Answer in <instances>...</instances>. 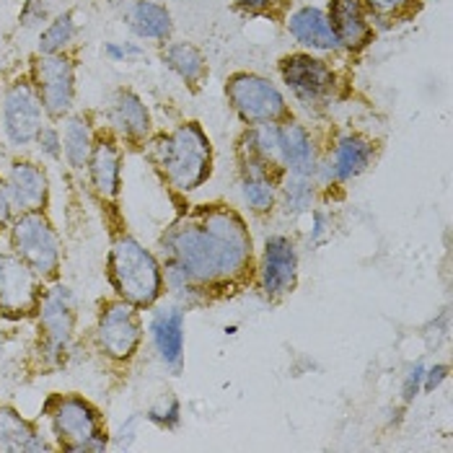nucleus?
I'll return each mask as SVG.
<instances>
[{
    "instance_id": "f257e3e1",
    "label": "nucleus",
    "mask_w": 453,
    "mask_h": 453,
    "mask_svg": "<svg viewBox=\"0 0 453 453\" xmlns=\"http://www.w3.org/2000/svg\"><path fill=\"white\" fill-rule=\"evenodd\" d=\"M164 285L179 303H212L244 293L257 278L254 239L226 203L187 205L158 239Z\"/></svg>"
},
{
    "instance_id": "f03ea898",
    "label": "nucleus",
    "mask_w": 453,
    "mask_h": 453,
    "mask_svg": "<svg viewBox=\"0 0 453 453\" xmlns=\"http://www.w3.org/2000/svg\"><path fill=\"white\" fill-rule=\"evenodd\" d=\"M99 203V200H96ZM106 212L109 226V251H106V280L117 298L150 311L164 298V270L158 257L140 244L119 218L117 203H99Z\"/></svg>"
},
{
    "instance_id": "7ed1b4c3",
    "label": "nucleus",
    "mask_w": 453,
    "mask_h": 453,
    "mask_svg": "<svg viewBox=\"0 0 453 453\" xmlns=\"http://www.w3.org/2000/svg\"><path fill=\"white\" fill-rule=\"evenodd\" d=\"M142 153L176 192H195L212 172V145L197 122H184L166 135L145 140Z\"/></svg>"
},
{
    "instance_id": "20e7f679",
    "label": "nucleus",
    "mask_w": 453,
    "mask_h": 453,
    "mask_svg": "<svg viewBox=\"0 0 453 453\" xmlns=\"http://www.w3.org/2000/svg\"><path fill=\"white\" fill-rule=\"evenodd\" d=\"M35 360L39 371L65 368L75 349L78 332V298L65 282H52L44 290L42 306L36 311Z\"/></svg>"
},
{
    "instance_id": "39448f33",
    "label": "nucleus",
    "mask_w": 453,
    "mask_h": 453,
    "mask_svg": "<svg viewBox=\"0 0 453 453\" xmlns=\"http://www.w3.org/2000/svg\"><path fill=\"white\" fill-rule=\"evenodd\" d=\"M55 449L65 453H102L109 449L104 415L81 394H50L42 404Z\"/></svg>"
},
{
    "instance_id": "423d86ee",
    "label": "nucleus",
    "mask_w": 453,
    "mask_h": 453,
    "mask_svg": "<svg viewBox=\"0 0 453 453\" xmlns=\"http://www.w3.org/2000/svg\"><path fill=\"white\" fill-rule=\"evenodd\" d=\"M8 244L47 285L60 280L63 242L47 212H19L8 228Z\"/></svg>"
},
{
    "instance_id": "0eeeda50",
    "label": "nucleus",
    "mask_w": 453,
    "mask_h": 453,
    "mask_svg": "<svg viewBox=\"0 0 453 453\" xmlns=\"http://www.w3.org/2000/svg\"><path fill=\"white\" fill-rule=\"evenodd\" d=\"M145 340V324L138 306L122 298H104L96 306L94 342L99 355L111 365H130Z\"/></svg>"
},
{
    "instance_id": "6e6552de",
    "label": "nucleus",
    "mask_w": 453,
    "mask_h": 453,
    "mask_svg": "<svg viewBox=\"0 0 453 453\" xmlns=\"http://www.w3.org/2000/svg\"><path fill=\"white\" fill-rule=\"evenodd\" d=\"M47 282L35 270L21 262L11 249L0 251V319L27 321L35 319Z\"/></svg>"
},
{
    "instance_id": "1a4fd4ad",
    "label": "nucleus",
    "mask_w": 453,
    "mask_h": 453,
    "mask_svg": "<svg viewBox=\"0 0 453 453\" xmlns=\"http://www.w3.org/2000/svg\"><path fill=\"white\" fill-rule=\"evenodd\" d=\"M226 96L246 125H282L290 119L285 96L275 83L254 73H236L226 83Z\"/></svg>"
},
{
    "instance_id": "9d476101",
    "label": "nucleus",
    "mask_w": 453,
    "mask_h": 453,
    "mask_svg": "<svg viewBox=\"0 0 453 453\" xmlns=\"http://www.w3.org/2000/svg\"><path fill=\"white\" fill-rule=\"evenodd\" d=\"M44 117H47L44 106L36 96V88L29 75H19L16 81L5 86L3 102H0V125L11 148L32 145L39 127L44 125Z\"/></svg>"
},
{
    "instance_id": "9b49d317",
    "label": "nucleus",
    "mask_w": 453,
    "mask_h": 453,
    "mask_svg": "<svg viewBox=\"0 0 453 453\" xmlns=\"http://www.w3.org/2000/svg\"><path fill=\"white\" fill-rule=\"evenodd\" d=\"M29 78L44 106V114L55 122L65 119L75 104V63L65 52L36 55Z\"/></svg>"
},
{
    "instance_id": "f8f14e48",
    "label": "nucleus",
    "mask_w": 453,
    "mask_h": 453,
    "mask_svg": "<svg viewBox=\"0 0 453 453\" xmlns=\"http://www.w3.org/2000/svg\"><path fill=\"white\" fill-rule=\"evenodd\" d=\"M257 278H259L262 293L270 301H280L296 290V285H298V251L288 236L275 234L265 242L262 259L257 265Z\"/></svg>"
},
{
    "instance_id": "ddd939ff",
    "label": "nucleus",
    "mask_w": 453,
    "mask_h": 453,
    "mask_svg": "<svg viewBox=\"0 0 453 453\" xmlns=\"http://www.w3.org/2000/svg\"><path fill=\"white\" fill-rule=\"evenodd\" d=\"M280 75L285 86L293 91L296 99L303 104H319L332 96L334 91V73L332 68L311 55H288L280 63Z\"/></svg>"
},
{
    "instance_id": "4468645a",
    "label": "nucleus",
    "mask_w": 453,
    "mask_h": 453,
    "mask_svg": "<svg viewBox=\"0 0 453 453\" xmlns=\"http://www.w3.org/2000/svg\"><path fill=\"white\" fill-rule=\"evenodd\" d=\"M184 303L169 301V303H156L150 316V342L158 355V360L179 376L184 368Z\"/></svg>"
},
{
    "instance_id": "2eb2a0df",
    "label": "nucleus",
    "mask_w": 453,
    "mask_h": 453,
    "mask_svg": "<svg viewBox=\"0 0 453 453\" xmlns=\"http://www.w3.org/2000/svg\"><path fill=\"white\" fill-rule=\"evenodd\" d=\"M88 187L99 203H117L122 187V148L111 130L94 135V150L86 166Z\"/></svg>"
},
{
    "instance_id": "dca6fc26",
    "label": "nucleus",
    "mask_w": 453,
    "mask_h": 453,
    "mask_svg": "<svg viewBox=\"0 0 453 453\" xmlns=\"http://www.w3.org/2000/svg\"><path fill=\"white\" fill-rule=\"evenodd\" d=\"M11 203L19 212H47L50 208V176L32 158H13L5 174Z\"/></svg>"
},
{
    "instance_id": "f3484780",
    "label": "nucleus",
    "mask_w": 453,
    "mask_h": 453,
    "mask_svg": "<svg viewBox=\"0 0 453 453\" xmlns=\"http://www.w3.org/2000/svg\"><path fill=\"white\" fill-rule=\"evenodd\" d=\"M106 122H109V130L127 145H145V140L150 135V111L142 104L138 94L130 88L114 91L106 109Z\"/></svg>"
},
{
    "instance_id": "a211bd4d",
    "label": "nucleus",
    "mask_w": 453,
    "mask_h": 453,
    "mask_svg": "<svg viewBox=\"0 0 453 453\" xmlns=\"http://www.w3.org/2000/svg\"><path fill=\"white\" fill-rule=\"evenodd\" d=\"M373 161V142L363 135H342L334 142L329 158L319 166V174H324L326 181H349L360 176Z\"/></svg>"
},
{
    "instance_id": "6ab92c4d",
    "label": "nucleus",
    "mask_w": 453,
    "mask_h": 453,
    "mask_svg": "<svg viewBox=\"0 0 453 453\" xmlns=\"http://www.w3.org/2000/svg\"><path fill=\"white\" fill-rule=\"evenodd\" d=\"M282 174L242 156V179H239V189H242V200L251 212L257 215H267L278 205V187Z\"/></svg>"
},
{
    "instance_id": "aec40b11",
    "label": "nucleus",
    "mask_w": 453,
    "mask_h": 453,
    "mask_svg": "<svg viewBox=\"0 0 453 453\" xmlns=\"http://www.w3.org/2000/svg\"><path fill=\"white\" fill-rule=\"evenodd\" d=\"M55 451L42 430L27 419L16 407L0 404V453H42Z\"/></svg>"
},
{
    "instance_id": "412c9836",
    "label": "nucleus",
    "mask_w": 453,
    "mask_h": 453,
    "mask_svg": "<svg viewBox=\"0 0 453 453\" xmlns=\"http://www.w3.org/2000/svg\"><path fill=\"white\" fill-rule=\"evenodd\" d=\"M280 158L285 172L303 176H319V150L309 130L298 122H282L280 125Z\"/></svg>"
},
{
    "instance_id": "4be33fe9",
    "label": "nucleus",
    "mask_w": 453,
    "mask_h": 453,
    "mask_svg": "<svg viewBox=\"0 0 453 453\" xmlns=\"http://www.w3.org/2000/svg\"><path fill=\"white\" fill-rule=\"evenodd\" d=\"M326 16H329V24L342 47L363 50L371 42L373 27L365 16L363 0H332Z\"/></svg>"
},
{
    "instance_id": "5701e85b",
    "label": "nucleus",
    "mask_w": 453,
    "mask_h": 453,
    "mask_svg": "<svg viewBox=\"0 0 453 453\" xmlns=\"http://www.w3.org/2000/svg\"><path fill=\"white\" fill-rule=\"evenodd\" d=\"M125 24L130 32L145 42H166L172 36V13L166 5L153 0H135L125 11Z\"/></svg>"
},
{
    "instance_id": "b1692460",
    "label": "nucleus",
    "mask_w": 453,
    "mask_h": 453,
    "mask_svg": "<svg viewBox=\"0 0 453 453\" xmlns=\"http://www.w3.org/2000/svg\"><path fill=\"white\" fill-rule=\"evenodd\" d=\"M288 32L296 36L303 47H311L319 52H332L340 47L334 29L329 24V16L319 8H301L288 19Z\"/></svg>"
},
{
    "instance_id": "393cba45",
    "label": "nucleus",
    "mask_w": 453,
    "mask_h": 453,
    "mask_svg": "<svg viewBox=\"0 0 453 453\" xmlns=\"http://www.w3.org/2000/svg\"><path fill=\"white\" fill-rule=\"evenodd\" d=\"M63 158L75 174H86L91 150H94V127L86 114H68L63 125Z\"/></svg>"
},
{
    "instance_id": "a878e982",
    "label": "nucleus",
    "mask_w": 453,
    "mask_h": 453,
    "mask_svg": "<svg viewBox=\"0 0 453 453\" xmlns=\"http://www.w3.org/2000/svg\"><path fill=\"white\" fill-rule=\"evenodd\" d=\"M316 176H303L285 172L280 179L278 203L288 215L311 212L316 205Z\"/></svg>"
},
{
    "instance_id": "bb28decb",
    "label": "nucleus",
    "mask_w": 453,
    "mask_h": 453,
    "mask_svg": "<svg viewBox=\"0 0 453 453\" xmlns=\"http://www.w3.org/2000/svg\"><path fill=\"white\" fill-rule=\"evenodd\" d=\"M164 65L169 70H174L176 75L189 83V86H200L203 78L208 75V65H205V58L203 52L189 44V42H172L166 50H164Z\"/></svg>"
},
{
    "instance_id": "cd10ccee",
    "label": "nucleus",
    "mask_w": 453,
    "mask_h": 453,
    "mask_svg": "<svg viewBox=\"0 0 453 453\" xmlns=\"http://www.w3.org/2000/svg\"><path fill=\"white\" fill-rule=\"evenodd\" d=\"M78 35V24H75V13L63 11L58 16H52V21L42 29L39 44H36V55H58L65 52L70 42Z\"/></svg>"
},
{
    "instance_id": "c85d7f7f",
    "label": "nucleus",
    "mask_w": 453,
    "mask_h": 453,
    "mask_svg": "<svg viewBox=\"0 0 453 453\" xmlns=\"http://www.w3.org/2000/svg\"><path fill=\"white\" fill-rule=\"evenodd\" d=\"M52 0H24L19 21L24 29H42L52 21Z\"/></svg>"
},
{
    "instance_id": "c756f323",
    "label": "nucleus",
    "mask_w": 453,
    "mask_h": 453,
    "mask_svg": "<svg viewBox=\"0 0 453 453\" xmlns=\"http://www.w3.org/2000/svg\"><path fill=\"white\" fill-rule=\"evenodd\" d=\"M36 150L42 153V158H50V161H60L63 158V133L55 127V125H42L39 133L35 138Z\"/></svg>"
},
{
    "instance_id": "7c9ffc66",
    "label": "nucleus",
    "mask_w": 453,
    "mask_h": 453,
    "mask_svg": "<svg viewBox=\"0 0 453 453\" xmlns=\"http://www.w3.org/2000/svg\"><path fill=\"white\" fill-rule=\"evenodd\" d=\"M145 418L150 419L153 425L164 427V430H172V427H176V422H179V402L169 394V396H164L158 404H153V407L145 412Z\"/></svg>"
},
{
    "instance_id": "2f4dec72",
    "label": "nucleus",
    "mask_w": 453,
    "mask_h": 453,
    "mask_svg": "<svg viewBox=\"0 0 453 453\" xmlns=\"http://www.w3.org/2000/svg\"><path fill=\"white\" fill-rule=\"evenodd\" d=\"M363 3L368 5L371 16L381 21H396L415 5V0H363Z\"/></svg>"
},
{
    "instance_id": "473e14b6",
    "label": "nucleus",
    "mask_w": 453,
    "mask_h": 453,
    "mask_svg": "<svg viewBox=\"0 0 453 453\" xmlns=\"http://www.w3.org/2000/svg\"><path fill=\"white\" fill-rule=\"evenodd\" d=\"M102 52H104L106 60H111V63H130V60L142 55V50L135 42H106Z\"/></svg>"
},
{
    "instance_id": "72a5a7b5",
    "label": "nucleus",
    "mask_w": 453,
    "mask_h": 453,
    "mask_svg": "<svg viewBox=\"0 0 453 453\" xmlns=\"http://www.w3.org/2000/svg\"><path fill=\"white\" fill-rule=\"evenodd\" d=\"M13 218H16V210L11 203V192H8L5 176H0V234H5L11 228Z\"/></svg>"
},
{
    "instance_id": "f704fd0d",
    "label": "nucleus",
    "mask_w": 453,
    "mask_h": 453,
    "mask_svg": "<svg viewBox=\"0 0 453 453\" xmlns=\"http://www.w3.org/2000/svg\"><path fill=\"white\" fill-rule=\"evenodd\" d=\"M422 373H425V365H422V363L410 368V373H407V379H404V386H402L404 402H412L419 394V388H422Z\"/></svg>"
},
{
    "instance_id": "c9c22d12",
    "label": "nucleus",
    "mask_w": 453,
    "mask_h": 453,
    "mask_svg": "<svg viewBox=\"0 0 453 453\" xmlns=\"http://www.w3.org/2000/svg\"><path fill=\"white\" fill-rule=\"evenodd\" d=\"M446 376H449V365H430V368H425V373H422V388L425 391L438 388V386L446 381Z\"/></svg>"
},
{
    "instance_id": "e433bc0d",
    "label": "nucleus",
    "mask_w": 453,
    "mask_h": 453,
    "mask_svg": "<svg viewBox=\"0 0 453 453\" xmlns=\"http://www.w3.org/2000/svg\"><path fill=\"white\" fill-rule=\"evenodd\" d=\"M324 236H326V215L324 212H314V231H311V236H309V244H321L324 242Z\"/></svg>"
},
{
    "instance_id": "4c0bfd02",
    "label": "nucleus",
    "mask_w": 453,
    "mask_h": 453,
    "mask_svg": "<svg viewBox=\"0 0 453 453\" xmlns=\"http://www.w3.org/2000/svg\"><path fill=\"white\" fill-rule=\"evenodd\" d=\"M236 5H242L246 11H254V13H262V11H270L273 5H278L282 0H234Z\"/></svg>"
}]
</instances>
